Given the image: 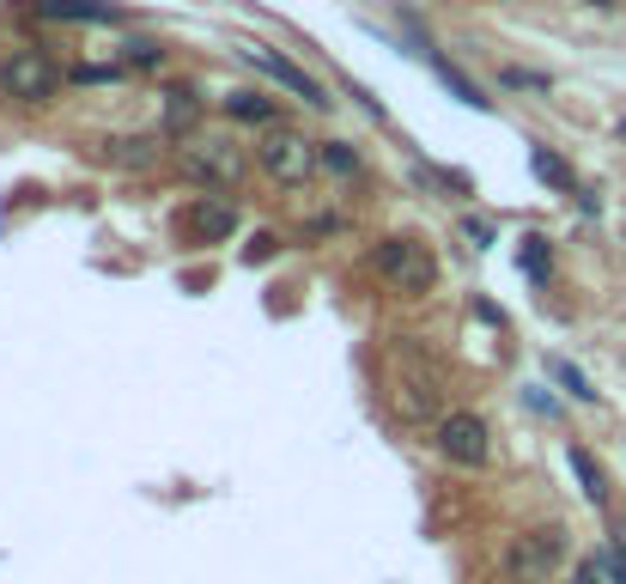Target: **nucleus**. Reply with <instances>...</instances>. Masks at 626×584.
Listing matches in <instances>:
<instances>
[{
  "instance_id": "obj_16",
  "label": "nucleus",
  "mask_w": 626,
  "mask_h": 584,
  "mask_svg": "<svg viewBox=\"0 0 626 584\" xmlns=\"http://www.w3.org/2000/svg\"><path fill=\"white\" fill-rule=\"evenodd\" d=\"M602 567L614 572V584H626V554H609V560H602Z\"/></svg>"
},
{
  "instance_id": "obj_6",
  "label": "nucleus",
  "mask_w": 626,
  "mask_h": 584,
  "mask_svg": "<svg viewBox=\"0 0 626 584\" xmlns=\"http://www.w3.org/2000/svg\"><path fill=\"white\" fill-rule=\"evenodd\" d=\"M0 86H7L13 98H31L37 104V98H49L55 86H62V67L49 62L43 49H18L13 62L0 67Z\"/></svg>"
},
{
  "instance_id": "obj_7",
  "label": "nucleus",
  "mask_w": 626,
  "mask_h": 584,
  "mask_svg": "<svg viewBox=\"0 0 626 584\" xmlns=\"http://www.w3.org/2000/svg\"><path fill=\"white\" fill-rule=\"evenodd\" d=\"M244 55H250V62H256V67H261V74H268V79H280L286 92H298V98H305V104H317V110L329 104V98H322V86H317V79H310L305 67H292L286 55H274V49H261V43H250Z\"/></svg>"
},
{
  "instance_id": "obj_8",
  "label": "nucleus",
  "mask_w": 626,
  "mask_h": 584,
  "mask_svg": "<svg viewBox=\"0 0 626 584\" xmlns=\"http://www.w3.org/2000/svg\"><path fill=\"white\" fill-rule=\"evenodd\" d=\"M49 18H79V25H110V18H123L116 7H104V0H43Z\"/></svg>"
},
{
  "instance_id": "obj_13",
  "label": "nucleus",
  "mask_w": 626,
  "mask_h": 584,
  "mask_svg": "<svg viewBox=\"0 0 626 584\" xmlns=\"http://www.w3.org/2000/svg\"><path fill=\"white\" fill-rule=\"evenodd\" d=\"M535 170H541V177H553V183H560V189H572V170H565V165H560V158H553V153H535Z\"/></svg>"
},
{
  "instance_id": "obj_3",
  "label": "nucleus",
  "mask_w": 626,
  "mask_h": 584,
  "mask_svg": "<svg viewBox=\"0 0 626 584\" xmlns=\"http://www.w3.org/2000/svg\"><path fill=\"white\" fill-rule=\"evenodd\" d=\"M565 560V530H523L504 548V579L511 584H548Z\"/></svg>"
},
{
  "instance_id": "obj_5",
  "label": "nucleus",
  "mask_w": 626,
  "mask_h": 584,
  "mask_svg": "<svg viewBox=\"0 0 626 584\" xmlns=\"http://www.w3.org/2000/svg\"><path fill=\"white\" fill-rule=\"evenodd\" d=\"M438 450L450 462H462V469H481V462L493 457V432L481 415H444L438 420Z\"/></svg>"
},
{
  "instance_id": "obj_14",
  "label": "nucleus",
  "mask_w": 626,
  "mask_h": 584,
  "mask_svg": "<svg viewBox=\"0 0 626 584\" xmlns=\"http://www.w3.org/2000/svg\"><path fill=\"white\" fill-rule=\"evenodd\" d=\"M553 371H560V384H565V390H572V396H584V402H590V396H596V390H590V384H584V378H578V371H572V366H553Z\"/></svg>"
},
{
  "instance_id": "obj_9",
  "label": "nucleus",
  "mask_w": 626,
  "mask_h": 584,
  "mask_svg": "<svg viewBox=\"0 0 626 584\" xmlns=\"http://www.w3.org/2000/svg\"><path fill=\"white\" fill-rule=\"evenodd\" d=\"M565 457H572V475L584 481V499H590V506H609V481H602V469H596V457H590V450H584V445H572Z\"/></svg>"
},
{
  "instance_id": "obj_2",
  "label": "nucleus",
  "mask_w": 626,
  "mask_h": 584,
  "mask_svg": "<svg viewBox=\"0 0 626 584\" xmlns=\"http://www.w3.org/2000/svg\"><path fill=\"white\" fill-rule=\"evenodd\" d=\"M256 158H261V170H268L274 183H310L317 165H322V147L305 140L298 128H268L261 147H256Z\"/></svg>"
},
{
  "instance_id": "obj_10",
  "label": "nucleus",
  "mask_w": 626,
  "mask_h": 584,
  "mask_svg": "<svg viewBox=\"0 0 626 584\" xmlns=\"http://www.w3.org/2000/svg\"><path fill=\"white\" fill-rule=\"evenodd\" d=\"M189 226H195L201 238H226V231L238 226V214H231L226 201H201L195 214H189Z\"/></svg>"
},
{
  "instance_id": "obj_17",
  "label": "nucleus",
  "mask_w": 626,
  "mask_h": 584,
  "mask_svg": "<svg viewBox=\"0 0 626 584\" xmlns=\"http://www.w3.org/2000/svg\"><path fill=\"white\" fill-rule=\"evenodd\" d=\"M596 7H614V0H596Z\"/></svg>"
},
{
  "instance_id": "obj_15",
  "label": "nucleus",
  "mask_w": 626,
  "mask_h": 584,
  "mask_svg": "<svg viewBox=\"0 0 626 584\" xmlns=\"http://www.w3.org/2000/svg\"><path fill=\"white\" fill-rule=\"evenodd\" d=\"M128 62H140V67H153V62H158V49H153V43H128Z\"/></svg>"
},
{
  "instance_id": "obj_11",
  "label": "nucleus",
  "mask_w": 626,
  "mask_h": 584,
  "mask_svg": "<svg viewBox=\"0 0 626 584\" xmlns=\"http://www.w3.org/2000/svg\"><path fill=\"white\" fill-rule=\"evenodd\" d=\"M226 110L238 116V123H274V104H268V92H231Z\"/></svg>"
},
{
  "instance_id": "obj_4",
  "label": "nucleus",
  "mask_w": 626,
  "mask_h": 584,
  "mask_svg": "<svg viewBox=\"0 0 626 584\" xmlns=\"http://www.w3.org/2000/svg\"><path fill=\"white\" fill-rule=\"evenodd\" d=\"M183 177L189 183H207V189H238L244 183V153L231 147V140H195V147H183Z\"/></svg>"
},
{
  "instance_id": "obj_1",
  "label": "nucleus",
  "mask_w": 626,
  "mask_h": 584,
  "mask_svg": "<svg viewBox=\"0 0 626 584\" xmlns=\"http://www.w3.org/2000/svg\"><path fill=\"white\" fill-rule=\"evenodd\" d=\"M371 268L396 292H413V299L438 287V256H432L420 238H383V244L371 250Z\"/></svg>"
},
{
  "instance_id": "obj_12",
  "label": "nucleus",
  "mask_w": 626,
  "mask_h": 584,
  "mask_svg": "<svg viewBox=\"0 0 626 584\" xmlns=\"http://www.w3.org/2000/svg\"><path fill=\"white\" fill-rule=\"evenodd\" d=\"M322 165L335 170V177H353V170H359V153H353L347 140H322Z\"/></svg>"
}]
</instances>
